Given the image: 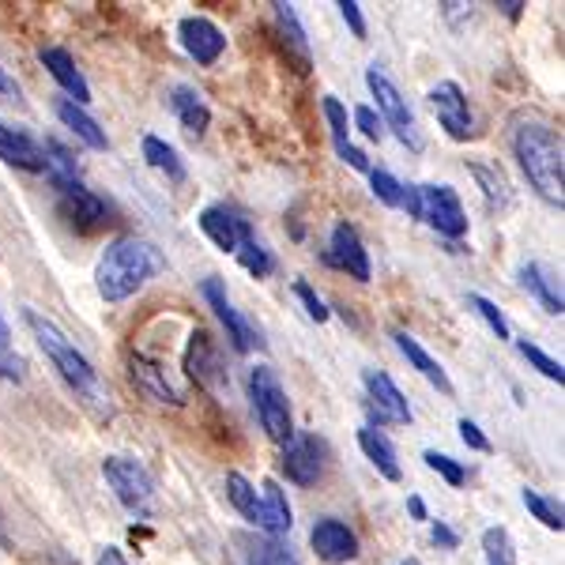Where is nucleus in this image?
Segmentation results:
<instances>
[{"instance_id": "nucleus-13", "label": "nucleus", "mask_w": 565, "mask_h": 565, "mask_svg": "<svg viewBox=\"0 0 565 565\" xmlns=\"http://www.w3.org/2000/svg\"><path fill=\"white\" fill-rule=\"evenodd\" d=\"M204 298H207V306L215 309V317H218V324L226 328V340L234 343V351H253L260 343V335H257V328H253L245 317L234 309V302L226 298V287L218 279H204Z\"/></svg>"}, {"instance_id": "nucleus-51", "label": "nucleus", "mask_w": 565, "mask_h": 565, "mask_svg": "<svg viewBox=\"0 0 565 565\" xmlns=\"http://www.w3.org/2000/svg\"><path fill=\"white\" fill-rule=\"evenodd\" d=\"M8 340H12V332H8L4 317H0V351H8Z\"/></svg>"}, {"instance_id": "nucleus-10", "label": "nucleus", "mask_w": 565, "mask_h": 565, "mask_svg": "<svg viewBox=\"0 0 565 565\" xmlns=\"http://www.w3.org/2000/svg\"><path fill=\"white\" fill-rule=\"evenodd\" d=\"M324 260L332 264L335 271H348V276L359 279V282L370 279V253H366V245H362L359 231H354L351 223H335L332 226V238H328Z\"/></svg>"}, {"instance_id": "nucleus-46", "label": "nucleus", "mask_w": 565, "mask_h": 565, "mask_svg": "<svg viewBox=\"0 0 565 565\" xmlns=\"http://www.w3.org/2000/svg\"><path fill=\"white\" fill-rule=\"evenodd\" d=\"M0 377L8 381H23V370H20V359H8V351H0Z\"/></svg>"}, {"instance_id": "nucleus-27", "label": "nucleus", "mask_w": 565, "mask_h": 565, "mask_svg": "<svg viewBox=\"0 0 565 565\" xmlns=\"http://www.w3.org/2000/svg\"><path fill=\"white\" fill-rule=\"evenodd\" d=\"M359 445H362V452H366V460H370L373 468H377L388 482H399V479H404L399 457H396V449H392V441H388L385 434L373 430V426H366V430H359Z\"/></svg>"}, {"instance_id": "nucleus-15", "label": "nucleus", "mask_w": 565, "mask_h": 565, "mask_svg": "<svg viewBox=\"0 0 565 565\" xmlns=\"http://www.w3.org/2000/svg\"><path fill=\"white\" fill-rule=\"evenodd\" d=\"M57 212L72 226V231H79V234H87V231H95V226L106 223V204L84 185L61 189V193H57Z\"/></svg>"}, {"instance_id": "nucleus-23", "label": "nucleus", "mask_w": 565, "mask_h": 565, "mask_svg": "<svg viewBox=\"0 0 565 565\" xmlns=\"http://www.w3.org/2000/svg\"><path fill=\"white\" fill-rule=\"evenodd\" d=\"M170 106H174L181 129L189 136H204L207 125H212V109L204 106V98H200L196 87H189V84L170 87Z\"/></svg>"}, {"instance_id": "nucleus-7", "label": "nucleus", "mask_w": 565, "mask_h": 565, "mask_svg": "<svg viewBox=\"0 0 565 565\" xmlns=\"http://www.w3.org/2000/svg\"><path fill=\"white\" fill-rule=\"evenodd\" d=\"M418 218L434 226L441 238L457 242L468 234V215H463L457 189L449 185H418Z\"/></svg>"}, {"instance_id": "nucleus-31", "label": "nucleus", "mask_w": 565, "mask_h": 565, "mask_svg": "<svg viewBox=\"0 0 565 565\" xmlns=\"http://www.w3.org/2000/svg\"><path fill=\"white\" fill-rule=\"evenodd\" d=\"M521 282L527 290H532L535 298H540V306L546 309V313H565V298H562V290H554L551 287V279H546V271L540 268V264H524L521 268Z\"/></svg>"}, {"instance_id": "nucleus-40", "label": "nucleus", "mask_w": 565, "mask_h": 565, "mask_svg": "<svg viewBox=\"0 0 565 565\" xmlns=\"http://www.w3.org/2000/svg\"><path fill=\"white\" fill-rule=\"evenodd\" d=\"M426 463H430V468L437 471V476H441L445 482H449V487H463V479H468V471H463V463H457L452 457H445V452H426L423 457Z\"/></svg>"}, {"instance_id": "nucleus-26", "label": "nucleus", "mask_w": 565, "mask_h": 565, "mask_svg": "<svg viewBox=\"0 0 565 565\" xmlns=\"http://www.w3.org/2000/svg\"><path fill=\"white\" fill-rule=\"evenodd\" d=\"M53 109H57L61 125L76 132L79 140L87 143V148H95V151H106V148H109V140H106L103 125H98L84 106H76V103H72V98H57V106H53Z\"/></svg>"}, {"instance_id": "nucleus-39", "label": "nucleus", "mask_w": 565, "mask_h": 565, "mask_svg": "<svg viewBox=\"0 0 565 565\" xmlns=\"http://www.w3.org/2000/svg\"><path fill=\"white\" fill-rule=\"evenodd\" d=\"M370 185H373V196L388 207H399V200H404V185L392 174H385V170H370Z\"/></svg>"}, {"instance_id": "nucleus-2", "label": "nucleus", "mask_w": 565, "mask_h": 565, "mask_svg": "<svg viewBox=\"0 0 565 565\" xmlns=\"http://www.w3.org/2000/svg\"><path fill=\"white\" fill-rule=\"evenodd\" d=\"M23 321L34 332V340H39L42 354L53 362V370L61 373V381H65V385L76 392V396L84 399L87 407H95L98 415L114 412V404H109V388L103 385L98 370L87 362V354L76 351V343H72L68 335L50 321V317L34 313V309H23Z\"/></svg>"}, {"instance_id": "nucleus-16", "label": "nucleus", "mask_w": 565, "mask_h": 565, "mask_svg": "<svg viewBox=\"0 0 565 565\" xmlns=\"http://www.w3.org/2000/svg\"><path fill=\"white\" fill-rule=\"evenodd\" d=\"M200 231H204L223 253H238L242 238L253 231V226H249V218L231 212L226 204H212V207H204V212H200Z\"/></svg>"}, {"instance_id": "nucleus-25", "label": "nucleus", "mask_w": 565, "mask_h": 565, "mask_svg": "<svg viewBox=\"0 0 565 565\" xmlns=\"http://www.w3.org/2000/svg\"><path fill=\"white\" fill-rule=\"evenodd\" d=\"M42 174L53 181V189H72V185H79V162H76V154H72L65 143H57V140H45L42 143Z\"/></svg>"}, {"instance_id": "nucleus-28", "label": "nucleus", "mask_w": 565, "mask_h": 565, "mask_svg": "<svg viewBox=\"0 0 565 565\" xmlns=\"http://www.w3.org/2000/svg\"><path fill=\"white\" fill-rule=\"evenodd\" d=\"M260 505H264V532L268 535H282V532H290V501L287 494H282V487L276 479H268L260 487Z\"/></svg>"}, {"instance_id": "nucleus-1", "label": "nucleus", "mask_w": 565, "mask_h": 565, "mask_svg": "<svg viewBox=\"0 0 565 565\" xmlns=\"http://www.w3.org/2000/svg\"><path fill=\"white\" fill-rule=\"evenodd\" d=\"M513 154L521 162L527 185L540 193L546 204L565 207V151L562 136L551 121L535 114L513 117Z\"/></svg>"}, {"instance_id": "nucleus-18", "label": "nucleus", "mask_w": 565, "mask_h": 565, "mask_svg": "<svg viewBox=\"0 0 565 565\" xmlns=\"http://www.w3.org/2000/svg\"><path fill=\"white\" fill-rule=\"evenodd\" d=\"M129 373H132L136 388H140L143 396H151L154 404H170V407L185 404V399H181V392L174 388V381L167 377V370H162L154 359H148V354H132Z\"/></svg>"}, {"instance_id": "nucleus-9", "label": "nucleus", "mask_w": 565, "mask_h": 565, "mask_svg": "<svg viewBox=\"0 0 565 565\" xmlns=\"http://www.w3.org/2000/svg\"><path fill=\"white\" fill-rule=\"evenodd\" d=\"M430 109L441 121V129L452 136V140H471L476 136V117H471V106H468V95L460 90V84L445 79L430 90Z\"/></svg>"}, {"instance_id": "nucleus-6", "label": "nucleus", "mask_w": 565, "mask_h": 565, "mask_svg": "<svg viewBox=\"0 0 565 565\" xmlns=\"http://www.w3.org/2000/svg\"><path fill=\"white\" fill-rule=\"evenodd\" d=\"M366 87H370V95L377 98L381 117H385L388 129L396 132V140L407 143L412 151H423V136H418V129H415V114H412V106H407V98L399 95V87L392 84L377 65L366 68Z\"/></svg>"}, {"instance_id": "nucleus-43", "label": "nucleus", "mask_w": 565, "mask_h": 565, "mask_svg": "<svg viewBox=\"0 0 565 565\" xmlns=\"http://www.w3.org/2000/svg\"><path fill=\"white\" fill-rule=\"evenodd\" d=\"M340 15L348 20V26L354 31V39H366V20H362V4H354V0H340Z\"/></svg>"}, {"instance_id": "nucleus-50", "label": "nucleus", "mask_w": 565, "mask_h": 565, "mask_svg": "<svg viewBox=\"0 0 565 565\" xmlns=\"http://www.w3.org/2000/svg\"><path fill=\"white\" fill-rule=\"evenodd\" d=\"M407 509H412L415 521H426V505H423V498H407Z\"/></svg>"}, {"instance_id": "nucleus-4", "label": "nucleus", "mask_w": 565, "mask_h": 565, "mask_svg": "<svg viewBox=\"0 0 565 565\" xmlns=\"http://www.w3.org/2000/svg\"><path fill=\"white\" fill-rule=\"evenodd\" d=\"M249 399H253V412H257L264 434H268L276 445H287L290 437H295V423H290L287 392H282L271 366H253L249 370Z\"/></svg>"}, {"instance_id": "nucleus-19", "label": "nucleus", "mask_w": 565, "mask_h": 565, "mask_svg": "<svg viewBox=\"0 0 565 565\" xmlns=\"http://www.w3.org/2000/svg\"><path fill=\"white\" fill-rule=\"evenodd\" d=\"M39 61L45 65V72H50V76L57 79L61 90H65L72 103H76V106H87L90 103V87H87L84 72L76 68V61H72L68 50H61V45H50V50L39 53Z\"/></svg>"}, {"instance_id": "nucleus-33", "label": "nucleus", "mask_w": 565, "mask_h": 565, "mask_svg": "<svg viewBox=\"0 0 565 565\" xmlns=\"http://www.w3.org/2000/svg\"><path fill=\"white\" fill-rule=\"evenodd\" d=\"M482 558H487V565H516L513 540H509L505 527H487L482 532Z\"/></svg>"}, {"instance_id": "nucleus-37", "label": "nucleus", "mask_w": 565, "mask_h": 565, "mask_svg": "<svg viewBox=\"0 0 565 565\" xmlns=\"http://www.w3.org/2000/svg\"><path fill=\"white\" fill-rule=\"evenodd\" d=\"M468 306L476 309V313L482 317V321H487V328L498 335V340H509V321H505V313H501V309H498L494 302H490V298H482V295H468Z\"/></svg>"}, {"instance_id": "nucleus-14", "label": "nucleus", "mask_w": 565, "mask_h": 565, "mask_svg": "<svg viewBox=\"0 0 565 565\" xmlns=\"http://www.w3.org/2000/svg\"><path fill=\"white\" fill-rule=\"evenodd\" d=\"M309 543H313L317 558L328 562V565H343V562L359 558V535H354L343 521H335V516L317 521L313 532H309Z\"/></svg>"}, {"instance_id": "nucleus-34", "label": "nucleus", "mask_w": 565, "mask_h": 565, "mask_svg": "<svg viewBox=\"0 0 565 565\" xmlns=\"http://www.w3.org/2000/svg\"><path fill=\"white\" fill-rule=\"evenodd\" d=\"M234 257H238V264L245 271H249V276H268L271 271V257H268V249H264V245L257 242V234H245L242 238V245H238V253H234Z\"/></svg>"}, {"instance_id": "nucleus-22", "label": "nucleus", "mask_w": 565, "mask_h": 565, "mask_svg": "<svg viewBox=\"0 0 565 565\" xmlns=\"http://www.w3.org/2000/svg\"><path fill=\"white\" fill-rule=\"evenodd\" d=\"M324 117H328V132H332L335 154H340L348 167L362 170V174H370V159L351 143V121H348V109H343L340 98H332V95L324 98Z\"/></svg>"}, {"instance_id": "nucleus-49", "label": "nucleus", "mask_w": 565, "mask_h": 565, "mask_svg": "<svg viewBox=\"0 0 565 565\" xmlns=\"http://www.w3.org/2000/svg\"><path fill=\"white\" fill-rule=\"evenodd\" d=\"M0 95H20V87H15V79L8 76L4 65H0Z\"/></svg>"}, {"instance_id": "nucleus-36", "label": "nucleus", "mask_w": 565, "mask_h": 565, "mask_svg": "<svg viewBox=\"0 0 565 565\" xmlns=\"http://www.w3.org/2000/svg\"><path fill=\"white\" fill-rule=\"evenodd\" d=\"M471 174L479 178V185H482V193H487L490 204H509V185H505V178H501V170H490V167H482V162H471Z\"/></svg>"}, {"instance_id": "nucleus-17", "label": "nucleus", "mask_w": 565, "mask_h": 565, "mask_svg": "<svg viewBox=\"0 0 565 565\" xmlns=\"http://www.w3.org/2000/svg\"><path fill=\"white\" fill-rule=\"evenodd\" d=\"M185 370H189V377H193L196 385H204L212 392L226 381V370H223V362H218V351H215V343H212V335H207V332L189 335Z\"/></svg>"}, {"instance_id": "nucleus-35", "label": "nucleus", "mask_w": 565, "mask_h": 565, "mask_svg": "<svg viewBox=\"0 0 565 565\" xmlns=\"http://www.w3.org/2000/svg\"><path fill=\"white\" fill-rule=\"evenodd\" d=\"M245 546H249L253 565H298V558L279 540H245Z\"/></svg>"}, {"instance_id": "nucleus-44", "label": "nucleus", "mask_w": 565, "mask_h": 565, "mask_svg": "<svg viewBox=\"0 0 565 565\" xmlns=\"http://www.w3.org/2000/svg\"><path fill=\"white\" fill-rule=\"evenodd\" d=\"M354 125H359L362 136H370V140H381V117L373 114L370 106H359L354 109Z\"/></svg>"}, {"instance_id": "nucleus-11", "label": "nucleus", "mask_w": 565, "mask_h": 565, "mask_svg": "<svg viewBox=\"0 0 565 565\" xmlns=\"http://www.w3.org/2000/svg\"><path fill=\"white\" fill-rule=\"evenodd\" d=\"M178 39H181V50L196 61V65H215L226 50V34L207 20V15H185L178 23Z\"/></svg>"}, {"instance_id": "nucleus-32", "label": "nucleus", "mask_w": 565, "mask_h": 565, "mask_svg": "<svg viewBox=\"0 0 565 565\" xmlns=\"http://www.w3.org/2000/svg\"><path fill=\"white\" fill-rule=\"evenodd\" d=\"M524 505H527V513H532L543 527H551V532H562V527H565L562 505H558V501H551V498H543L540 490H524Z\"/></svg>"}, {"instance_id": "nucleus-24", "label": "nucleus", "mask_w": 565, "mask_h": 565, "mask_svg": "<svg viewBox=\"0 0 565 565\" xmlns=\"http://www.w3.org/2000/svg\"><path fill=\"white\" fill-rule=\"evenodd\" d=\"M392 340H396L399 354H404V359L412 362V366H415L418 373H423V377L430 381V385H434L437 392H445V396H449V392H452L449 373L441 370V362L430 359V351H426L423 343L415 340V335H407V332H392Z\"/></svg>"}, {"instance_id": "nucleus-12", "label": "nucleus", "mask_w": 565, "mask_h": 565, "mask_svg": "<svg viewBox=\"0 0 565 565\" xmlns=\"http://www.w3.org/2000/svg\"><path fill=\"white\" fill-rule=\"evenodd\" d=\"M282 471H287L290 482L298 487H313L324 471V449L313 434H295L287 445H282Z\"/></svg>"}, {"instance_id": "nucleus-30", "label": "nucleus", "mask_w": 565, "mask_h": 565, "mask_svg": "<svg viewBox=\"0 0 565 565\" xmlns=\"http://www.w3.org/2000/svg\"><path fill=\"white\" fill-rule=\"evenodd\" d=\"M143 159H148L151 170L167 174L170 181H185V162H181L178 151L170 148L167 140H159V136H143Z\"/></svg>"}, {"instance_id": "nucleus-21", "label": "nucleus", "mask_w": 565, "mask_h": 565, "mask_svg": "<svg viewBox=\"0 0 565 565\" xmlns=\"http://www.w3.org/2000/svg\"><path fill=\"white\" fill-rule=\"evenodd\" d=\"M0 159L26 174H42V143L8 121H0Z\"/></svg>"}, {"instance_id": "nucleus-45", "label": "nucleus", "mask_w": 565, "mask_h": 565, "mask_svg": "<svg viewBox=\"0 0 565 565\" xmlns=\"http://www.w3.org/2000/svg\"><path fill=\"white\" fill-rule=\"evenodd\" d=\"M430 535H434V543H437V546H445V551H457V543H460V540H457V532H452L449 524H441V521L434 524V532H430Z\"/></svg>"}, {"instance_id": "nucleus-48", "label": "nucleus", "mask_w": 565, "mask_h": 565, "mask_svg": "<svg viewBox=\"0 0 565 565\" xmlns=\"http://www.w3.org/2000/svg\"><path fill=\"white\" fill-rule=\"evenodd\" d=\"M498 8H501V12H505V15H509V20H513V23H516V20H521V12H524V0H501V4H498Z\"/></svg>"}, {"instance_id": "nucleus-29", "label": "nucleus", "mask_w": 565, "mask_h": 565, "mask_svg": "<svg viewBox=\"0 0 565 565\" xmlns=\"http://www.w3.org/2000/svg\"><path fill=\"white\" fill-rule=\"evenodd\" d=\"M226 498H231V505L238 509L245 521L264 527V505H260L257 487H253L245 476H238V471H231V476H226Z\"/></svg>"}, {"instance_id": "nucleus-41", "label": "nucleus", "mask_w": 565, "mask_h": 565, "mask_svg": "<svg viewBox=\"0 0 565 565\" xmlns=\"http://www.w3.org/2000/svg\"><path fill=\"white\" fill-rule=\"evenodd\" d=\"M295 295H298V302L306 306V313L313 317L317 324H324V321H328V306L321 302V298H317V290L309 287L306 279H298V282H295Z\"/></svg>"}, {"instance_id": "nucleus-47", "label": "nucleus", "mask_w": 565, "mask_h": 565, "mask_svg": "<svg viewBox=\"0 0 565 565\" xmlns=\"http://www.w3.org/2000/svg\"><path fill=\"white\" fill-rule=\"evenodd\" d=\"M95 565H129V562H125V554L117 551V546H106V551H98V562Z\"/></svg>"}, {"instance_id": "nucleus-52", "label": "nucleus", "mask_w": 565, "mask_h": 565, "mask_svg": "<svg viewBox=\"0 0 565 565\" xmlns=\"http://www.w3.org/2000/svg\"><path fill=\"white\" fill-rule=\"evenodd\" d=\"M399 565H418V562H399Z\"/></svg>"}, {"instance_id": "nucleus-38", "label": "nucleus", "mask_w": 565, "mask_h": 565, "mask_svg": "<svg viewBox=\"0 0 565 565\" xmlns=\"http://www.w3.org/2000/svg\"><path fill=\"white\" fill-rule=\"evenodd\" d=\"M521 354H524L527 362H532L535 370L543 373L546 381H558V385H565V366H562V362H554L551 354H543L540 348H535V343H527V340H524V343H521Z\"/></svg>"}, {"instance_id": "nucleus-8", "label": "nucleus", "mask_w": 565, "mask_h": 565, "mask_svg": "<svg viewBox=\"0 0 565 565\" xmlns=\"http://www.w3.org/2000/svg\"><path fill=\"white\" fill-rule=\"evenodd\" d=\"M362 385L370 392V412L377 423H385V426L412 423V404H407V396L396 388V381H392L385 370H366L362 373Z\"/></svg>"}, {"instance_id": "nucleus-20", "label": "nucleus", "mask_w": 565, "mask_h": 565, "mask_svg": "<svg viewBox=\"0 0 565 565\" xmlns=\"http://www.w3.org/2000/svg\"><path fill=\"white\" fill-rule=\"evenodd\" d=\"M271 12H276V31L282 39V50H287V61H295V68L306 76V72L313 68V53H309V39H306L302 23H298L295 4H282V0H276Z\"/></svg>"}, {"instance_id": "nucleus-5", "label": "nucleus", "mask_w": 565, "mask_h": 565, "mask_svg": "<svg viewBox=\"0 0 565 565\" xmlns=\"http://www.w3.org/2000/svg\"><path fill=\"white\" fill-rule=\"evenodd\" d=\"M103 476L109 482V490L117 494L125 509L132 516H151L154 513V479L140 460L132 457H106L103 460Z\"/></svg>"}, {"instance_id": "nucleus-3", "label": "nucleus", "mask_w": 565, "mask_h": 565, "mask_svg": "<svg viewBox=\"0 0 565 565\" xmlns=\"http://www.w3.org/2000/svg\"><path fill=\"white\" fill-rule=\"evenodd\" d=\"M162 253L143 238H114L98 257L95 268V287L106 302H125L148 279H154L162 271Z\"/></svg>"}, {"instance_id": "nucleus-42", "label": "nucleus", "mask_w": 565, "mask_h": 565, "mask_svg": "<svg viewBox=\"0 0 565 565\" xmlns=\"http://www.w3.org/2000/svg\"><path fill=\"white\" fill-rule=\"evenodd\" d=\"M460 441L468 445V449H476V452H490V437L479 430L476 423H471V418H460Z\"/></svg>"}]
</instances>
